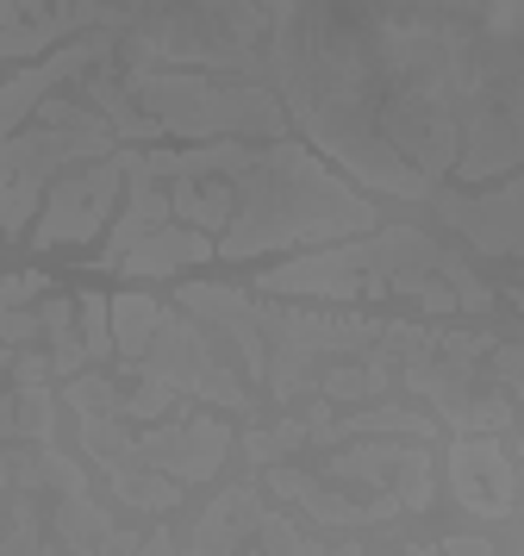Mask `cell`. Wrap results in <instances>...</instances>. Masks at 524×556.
I'll return each instance as SVG.
<instances>
[{
  "label": "cell",
  "mask_w": 524,
  "mask_h": 556,
  "mask_svg": "<svg viewBox=\"0 0 524 556\" xmlns=\"http://www.w3.org/2000/svg\"><path fill=\"white\" fill-rule=\"evenodd\" d=\"M94 56H100V45H75V51L50 56L44 70H31V76H20L13 88H0V131H13V119H20L25 106L38 101V94H44V88H50L56 76H75V70H81V63H94Z\"/></svg>",
  "instance_id": "6da1fadb"
},
{
  "label": "cell",
  "mask_w": 524,
  "mask_h": 556,
  "mask_svg": "<svg viewBox=\"0 0 524 556\" xmlns=\"http://www.w3.org/2000/svg\"><path fill=\"white\" fill-rule=\"evenodd\" d=\"M200 256H213V244L200 238V231H163L150 251H125V276H163L175 263H200Z\"/></svg>",
  "instance_id": "7a4b0ae2"
}]
</instances>
